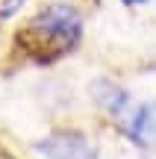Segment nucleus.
Instances as JSON below:
<instances>
[{
  "label": "nucleus",
  "instance_id": "nucleus-1",
  "mask_svg": "<svg viewBox=\"0 0 156 159\" xmlns=\"http://www.w3.org/2000/svg\"><path fill=\"white\" fill-rule=\"evenodd\" d=\"M24 33H33L35 44L59 59V53H71L82 41V18L68 3H50L29 21Z\"/></svg>",
  "mask_w": 156,
  "mask_h": 159
},
{
  "label": "nucleus",
  "instance_id": "nucleus-3",
  "mask_svg": "<svg viewBox=\"0 0 156 159\" xmlns=\"http://www.w3.org/2000/svg\"><path fill=\"white\" fill-rule=\"evenodd\" d=\"M124 133L133 144L150 150L156 148V103H141L133 109V115L124 124Z\"/></svg>",
  "mask_w": 156,
  "mask_h": 159
},
{
  "label": "nucleus",
  "instance_id": "nucleus-2",
  "mask_svg": "<svg viewBox=\"0 0 156 159\" xmlns=\"http://www.w3.org/2000/svg\"><path fill=\"white\" fill-rule=\"evenodd\" d=\"M35 150L47 159H97L94 142L80 130H53L35 142Z\"/></svg>",
  "mask_w": 156,
  "mask_h": 159
},
{
  "label": "nucleus",
  "instance_id": "nucleus-6",
  "mask_svg": "<svg viewBox=\"0 0 156 159\" xmlns=\"http://www.w3.org/2000/svg\"><path fill=\"white\" fill-rule=\"evenodd\" d=\"M124 6H130V9H136V6H145V3H150V0H121Z\"/></svg>",
  "mask_w": 156,
  "mask_h": 159
},
{
  "label": "nucleus",
  "instance_id": "nucleus-5",
  "mask_svg": "<svg viewBox=\"0 0 156 159\" xmlns=\"http://www.w3.org/2000/svg\"><path fill=\"white\" fill-rule=\"evenodd\" d=\"M21 6H24V0H0V21H9Z\"/></svg>",
  "mask_w": 156,
  "mask_h": 159
},
{
  "label": "nucleus",
  "instance_id": "nucleus-4",
  "mask_svg": "<svg viewBox=\"0 0 156 159\" xmlns=\"http://www.w3.org/2000/svg\"><path fill=\"white\" fill-rule=\"evenodd\" d=\"M91 97L97 106H103L112 115H124L130 109V91L121 85L109 83V80H94L91 83Z\"/></svg>",
  "mask_w": 156,
  "mask_h": 159
}]
</instances>
